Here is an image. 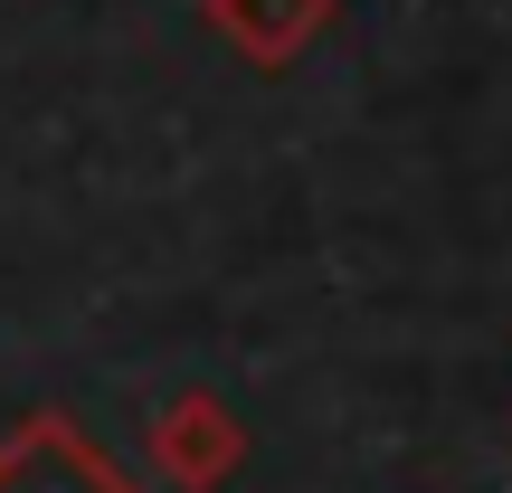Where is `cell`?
I'll return each instance as SVG.
<instances>
[{"mask_svg":"<svg viewBox=\"0 0 512 493\" xmlns=\"http://www.w3.org/2000/svg\"><path fill=\"white\" fill-rule=\"evenodd\" d=\"M0 493H143L67 408H29L0 437Z\"/></svg>","mask_w":512,"mask_h":493,"instance_id":"cell-1","label":"cell"},{"mask_svg":"<svg viewBox=\"0 0 512 493\" xmlns=\"http://www.w3.org/2000/svg\"><path fill=\"white\" fill-rule=\"evenodd\" d=\"M143 446H152V475L171 493H219L247 465V427H238V408H228L219 389H181V399L152 418Z\"/></svg>","mask_w":512,"mask_h":493,"instance_id":"cell-2","label":"cell"},{"mask_svg":"<svg viewBox=\"0 0 512 493\" xmlns=\"http://www.w3.org/2000/svg\"><path fill=\"white\" fill-rule=\"evenodd\" d=\"M200 10L247 67H294V57L332 29V0H200Z\"/></svg>","mask_w":512,"mask_h":493,"instance_id":"cell-3","label":"cell"}]
</instances>
